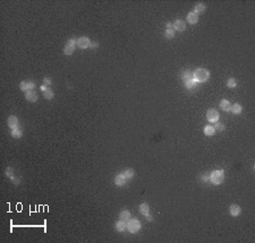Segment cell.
Returning a JSON list of instances; mask_svg holds the SVG:
<instances>
[{
    "instance_id": "9a60e30c",
    "label": "cell",
    "mask_w": 255,
    "mask_h": 243,
    "mask_svg": "<svg viewBox=\"0 0 255 243\" xmlns=\"http://www.w3.org/2000/svg\"><path fill=\"white\" fill-rule=\"evenodd\" d=\"M220 108H221V110L224 112H230V109H231V103L229 102L228 100H226V99H223V100L220 101Z\"/></svg>"
},
{
    "instance_id": "7402d4cb",
    "label": "cell",
    "mask_w": 255,
    "mask_h": 243,
    "mask_svg": "<svg viewBox=\"0 0 255 243\" xmlns=\"http://www.w3.org/2000/svg\"><path fill=\"white\" fill-rule=\"evenodd\" d=\"M138 210H140V213L142 215L145 216L150 213V207H149V205L146 203H142L140 205V207H138Z\"/></svg>"
},
{
    "instance_id": "1f68e13d",
    "label": "cell",
    "mask_w": 255,
    "mask_h": 243,
    "mask_svg": "<svg viewBox=\"0 0 255 243\" xmlns=\"http://www.w3.org/2000/svg\"><path fill=\"white\" fill-rule=\"evenodd\" d=\"M12 182L15 184V186H20V178H15V179L13 180Z\"/></svg>"
},
{
    "instance_id": "4fadbf2b",
    "label": "cell",
    "mask_w": 255,
    "mask_h": 243,
    "mask_svg": "<svg viewBox=\"0 0 255 243\" xmlns=\"http://www.w3.org/2000/svg\"><path fill=\"white\" fill-rule=\"evenodd\" d=\"M7 126H8L10 129H15V128L18 127V119H17V116H9L8 119H7Z\"/></svg>"
},
{
    "instance_id": "6da1fadb",
    "label": "cell",
    "mask_w": 255,
    "mask_h": 243,
    "mask_svg": "<svg viewBox=\"0 0 255 243\" xmlns=\"http://www.w3.org/2000/svg\"><path fill=\"white\" fill-rule=\"evenodd\" d=\"M193 78L196 83H205L210 78V71L204 68H197L193 71Z\"/></svg>"
},
{
    "instance_id": "4dcf8cb0",
    "label": "cell",
    "mask_w": 255,
    "mask_h": 243,
    "mask_svg": "<svg viewBox=\"0 0 255 243\" xmlns=\"http://www.w3.org/2000/svg\"><path fill=\"white\" fill-rule=\"evenodd\" d=\"M43 84L47 85V86H50L52 84V79L50 77H44L43 78Z\"/></svg>"
},
{
    "instance_id": "52a82bcc",
    "label": "cell",
    "mask_w": 255,
    "mask_h": 243,
    "mask_svg": "<svg viewBox=\"0 0 255 243\" xmlns=\"http://www.w3.org/2000/svg\"><path fill=\"white\" fill-rule=\"evenodd\" d=\"M36 87V84L33 80H24L20 84V88L23 92H27V91H32Z\"/></svg>"
},
{
    "instance_id": "8992f818",
    "label": "cell",
    "mask_w": 255,
    "mask_h": 243,
    "mask_svg": "<svg viewBox=\"0 0 255 243\" xmlns=\"http://www.w3.org/2000/svg\"><path fill=\"white\" fill-rule=\"evenodd\" d=\"M207 119L209 122H213V123H215V122H218L220 119V114L219 112L217 111L215 109H210V110H207Z\"/></svg>"
},
{
    "instance_id": "d4e9b609",
    "label": "cell",
    "mask_w": 255,
    "mask_h": 243,
    "mask_svg": "<svg viewBox=\"0 0 255 243\" xmlns=\"http://www.w3.org/2000/svg\"><path fill=\"white\" fill-rule=\"evenodd\" d=\"M176 35V31L174 28H166L164 31V37L166 39H174Z\"/></svg>"
},
{
    "instance_id": "e575fe53",
    "label": "cell",
    "mask_w": 255,
    "mask_h": 243,
    "mask_svg": "<svg viewBox=\"0 0 255 243\" xmlns=\"http://www.w3.org/2000/svg\"><path fill=\"white\" fill-rule=\"evenodd\" d=\"M166 26H167V28H174V26H172V23H170V22H168L167 24H166Z\"/></svg>"
},
{
    "instance_id": "44dd1931",
    "label": "cell",
    "mask_w": 255,
    "mask_h": 243,
    "mask_svg": "<svg viewBox=\"0 0 255 243\" xmlns=\"http://www.w3.org/2000/svg\"><path fill=\"white\" fill-rule=\"evenodd\" d=\"M205 9H207L205 5H204L203 2H199V4L195 5V7H194V12L197 14V15H199V14H204Z\"/></svg>"
},
{
    "instance_id": "ac0fdd59",
    "label": "cell",
    "mask_w": 255,
    "mask_h": 243,
    "mask_svg": "<svg viewBox=\"0 0 255 243\" xmlns=\"http://www.w3.org/2000/svg\"><path fill=\"white\" fill-rule=\"evenodd\" d=\"M203 132H204V135L207 136V137H212V136L215 134V129H214L213 126H211V124H207V126L204 127Z\"/></svg>"
},
{
    "instance_id": "5bb4252c",
    "label": "cell",
    "mask_w": 255,
    "mask_h": 243,
    "mask_svg": "<svg viewBox=\"0 0 255 243\" xmlns=\"http://www.w3.org/2000/svg\"><path fill=\"white\" fill-rule=\"evenodd\" d=\"M186 19H187V22L191 25H194V24H196V23L199 22V15H197V14H195L194 12H188V14H187V17H186Z\"/></svg>"
},
{
    "instance_id": "ffe728a7",
    "label": "cell",
    "mask_w": 255,
    "mask_h": 243,
    "mask_svg": "<svg viewBox=\"0 0 255 243\" xmlns=\"http://www.w3.org/2000/svg\"><path fill=\"white\" fill-rule=\"evenodd\" d=\"M242 111H243V108H242V105L239 103H235V104H231V109H230V112H232L234 114H240L242 113Z\"/></svg>"
},
{
    "instance_id": "4316f807",
    "label": "cell",
    "mask_w": 255,
    "mask_h": 243,
    "mask_svg": "<svg viewBox=\"0 0 255 243\" xmlns=\"http://www.w3.org/2000/svg\"><path fill=\"white\" fill-rule=\"evenodd\" d=\"M199 181L205 184L210 183V173H207V172H205L203 174H201V175H199Z\"/></svg>"
},
{
    "instance_id": "d6a6232c",
    "label": "cell",
    "mask_w": 255,
    "mask_h": 243,
    "mask_svg": "<svg viewBox=\"0 0 255 243\" xmlns=\"http://www.w3.org/2000/svg\"><path fill=\"white\" fill-rule=\"evenodd\" d=\"M145 217H146V220H148V222H153V219H154L153 216L150 215V213H149L148 215H145Z\"/></svg>"
},
{
    "instance_id": "9c48e42d",
    "label": "cell",
    "mask_w": 255,
    "mask_h": 243,
    "mask_svg": "<svg viewBox=\"0 0 255 243\" xmlns=\"http://www.w3.org/2000/svg\"><path fill=\"white\" fill-rule=\"evenodd\" d=\"M172 26L176 32H184L186 30V23L183 19H176L172 23Z\"/></svg>"
},
{
    "instance_id": "3957f363",
    "label": "cell",
    "mask_w": 255,
    "mask_h": 243,
    "mask_svg": "<svg viewBox=\"0 0 255 243\" xmlns=\"http://www.w3.org/2000/svg\"><path fill=\"white\" fill-rule=\"evenodd\" d=\"M224 180V172L223 170H214L210 174V182L214 186H219Z\"/></svg>"
},
{
    "instance_id": "7a4b0ae2",
    "label": "cell",
    "mask_w": 255,
    "mask_h": 243,
    "mask_svg": "<svg viewBox=\"0 0 255 243\" xmlns=\"http://www.w3.org/2000/svg\"><path fill=\"white\" fill-rule=\"evenodd\" d=\"M181 80L184 82L185 87L187 89H194L196 87V84H197L193 78V72L189 71V70H185L181 74Z\"/></svg>"
},
{
    "instance_id": "836d02e7",
    "label": "cell",
    "mask_w": 255,
    "mask_h": 243,
    "mask_svg": "<svg viewBox=\"0 0 255 243\" xmlns=\"http://www.w3.org/2000/svg\"><path fill=\"white\" fill-rule=\"evenodd\" d=\"M48 88H49V86H47V85H41L40 86V89L42 91V92H45V91H48Z\"/></svg>"
},
{
    "instance_id": "f1b7e54d",
    "label": "cell",
    "mask_w": 255,
    "mask_h": 243,
    "mask_svg": "<svg viewBox=\"0 0 255 243\" xmlns=\"http://www.w3.org/2000/svg\"><path fill=\"white\" fill-rule=\"evenodd\" d=\"M213 127H214L215 131H224V129H226L224 124H222L221 122H215V124Z\"/></svg>"
},
{
    "instance_id": "277c9868",
    "label": "cell",
    "mask_w": 255,
    "mask_h": 243,
    "mask_svg": "<svg viewBox=\"0 0 255 243\" xmlns=\"http://www.w3.org/2000/svg\"><path fill=\"white\" fill-rule=\"evenodd\" d=\"M141 227H142L141 222L137 218H129L127 220V230L129 233L135 234V233H137V232L140 231Z\"/></svg>"
},
{
    "instance_id": "f546056e",
    "label": "cell",
    "mask_w": 255,
    "mask_h": 243,
    "mask_svg": "<svg viewBox=\"0 0 255 243\" xmlns=\"http://www.w3.org/2000/svg\"><path fill=\"white\" fill-rule=\"evenodd\" d=\"M90 48H91L92 50H96V49L99 48V42H96V41H91Z\"/></svg>"
},
{
    "instance_id": "7c38bea8",
    "label": "cell",
    "mask_w": 255,
    "mask_h": 243,
    "mask_svg": "<svg viewBox=\"0 0 255 243\" xmlns=\"http://www.w3.org/2000/svg\"><path fill=\"white\" fill-rule=\"evenodd\" d=\"M229 214L232 217H238L242 214V208L239 207L237 203H232L230 207H229Z\"/></svg>"
},
{
    "instance_id": "83f0119b",
    "label": "cell",
    "mask_w": 255,
    "mask_h": 243,
    "mask_svg": "<svg viewBox=\"0 0 255 243\" xmlns=\"http://www.w3.org/2000/svg\"><path fill=\"white\" fill-rule=\"evenodd\" d=\"M227 86H228V88H235L236 86H237V80L235 79V78H229V79L227 80Z\"/></svg>"
},
{
    "instance_id": "603a6c76",
    "label": "cell",
    "mask_w": 255,
    "mask_h": 243,
    "mask_svg": "<svg viewBox=\"0 0 255 243\" xmlns=\"http://www.w3.org/2000/svg\"><path fill=\"white\" fill-rule=\"evenodd\" d=\"M129 218H131V211L127 210V209H124V210L120 211L119 219H121V220H124V222H127Z\"/></svg>"
},
{
    "instance_id": "30bf717a",
    "label": "cell",
    "mask_w": 255,
    "mask_h": 243,
    "mask_svg": "<svg viewBox=\"0 0 255 243\" xmlns=\"http://www.w3.org/2000/svg\"><path fill=\"white\" fill-rule=\"evenodd\" d=\"M113 182H115V184L117 186V187H124L125 184L127 183L128 181L126 180V178L123 175V173H119V174H117V175L115 176V179H113Z\"/></svg>"
},
{
    "instance_id": "ba28073f",
    "label": "cell",
    "mask_w": 255,
    "mask_h": 243,
    "mask_svg": "<svg viewBox=\"0 0 255 243\" xmlns=\"http://www.w3.org/2000/svg\"><path fill=\"white\" fill-rule=\"evenodd\" d=\"M90 44H91V40L88 36H82L77 40V47L80 49H83V50L90 48Z\"/></svg>"
},
{
    "instance_id": "5b68a950",
    "label": "cell",
    "mask_w": 255,
    "mask_h": 243,
    "mask_svg": "<svg viewBox=\"0 0 255 243\" xmlns=\"http://www.w3.org/2000/svg\"><path fill=\"white\" fill-rule=\"evenodd\" d=\"M76 45H77V40L75 37H72L67 41V43L65 44L64 47V54L65 56H72L74 51L76 49Z\"/></svg>"
},
{
    "instance_id": "8fae6325",
    "label": "cell",
    "mask_w": 255,
    "mask_h": 243,
    "mask_svg": "<svg viewBox=\"0 0 255 243\" xmlns=\"http://www.w3.org/2000/svg\"><path fill=\"white\" fill-rule=\"evenodd\" d=\"M25 99H26L28 102L34 103V102L38 101L39 95H38V93H36L34 89H32V91H27V92H25Z\"/></svg>"
},
{
    "instance_id": "d6986e66",
    "label": "cell",
    "mask_w": 255,
    "mask_h": 243,
    "mask_svg": "<svg viewBox=\"0 0 255 243\" xmlns=\"http://www.w3.org/2000/svg\"><path fill=\"white\" fill-rule=\"evenodd\" d=\"M10 134H12L13 138H16V139H20V138L23 137V130H22L20 127L15 128V129H12Z\"/></svg>"
},
{
    "instance_id": "2e32d148",
    "label": "cell",
    "mask_w": 255,
    "mask_h": 243,
    "mask_svg": "<svg viewBox=\"0 0 255 243\" xmlns=\"http://www.w3.org/2000/svg\"><path fill=\"white\" fill-rule=\"evenodd\" d=\"M115 227H116V231L125 232V230H127V223L124 222V220H121V219H119L118 222H116Z\"/></svg>"
},
{
    "instance_id": "e0dca14e",
    "label": "cell",
    "mask_w": 255,
    "mask_h": 243,
    "mask_svg": "<svg viewBox=\"0 0 255 243\" xmlns=\"http://www.w3.org/2000/svg\"><path fill=\"white\" fill-rule=\"evenodd\" d=\"M123 173V175L126 178V180L127 181H131V180L134 179V176H135V171L133 170V168H126L125 171L121 172Z\"/></svg>"
},
{
    "instance_id": "cb8c5ba5",
    "label": "cell",
    "mask_w": 255,
    "mask_h": 243,
    "mask_svg": "<svg viewBox=\"0 0 255 243\" xmlns=\"http://www.w3.org/2000/svg\"><path fill=\"white\" fill-rule=\"evenodd\" d=\"M5 174H6V176H7L8 179H10V181H13V180L15 179L14 168H13L12 166H8V168H6V170H5Z\"/></svg>"
},
{
    "instance_id": "484cf974",
    "label": "cell",
    "mask_w": 255,
    "mask_h": 243,
    "mask_svg": "<svg viewBox=\"0 0 255 243\" xmlns=\"http://www.w3.org/2000/svg\"><path fill=\"white\" fill-rule=\"evenodd\" d=\"M43 95H44V99H45V100H52V99L55 97V92L52 91L51 88L49 87L48 91L43 92Z\"/></svg>"
}]
</instances>
